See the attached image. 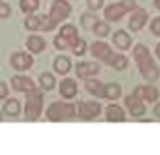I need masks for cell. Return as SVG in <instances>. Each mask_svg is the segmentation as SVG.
Returning a JSON list of instances; mask_svg holds the SVG:
<instances>
[{"mask_svg": "<svg viewBox=\"0 0 160 155\" xmlns=\"http://www.w3.org/2000/svg\"><path fill=\"white\" fill-rule=\"evenodd\" d=\"M43 109V91L42 90H33L28 93L26 98V105H24V114H26V121H36L42 114Z\"/></svg>", "mask_w": 160, "mask_h": 155, "instance_id": "4", "label": "cell"}, {"mask_svg": "<svg viewBox=\"0 0 160 155\" xmlns=\"http://www.w3.org/2000/svg\"><path fill=\"white\" fill-rule=\"evenodd\" d=\"M119 96H121V85H117V83H108V85H103V98L117 100Z\"/></svg>", "mask_w": 160, "mask_h": 155, "instance_id": "21", "label": "cell"}, {"mask_svg": "<svg viewBox=\"0 0 160 155\" xmlns=\"http://www.w3.org/2000/svg\"><path fill=\"white\" fill-rule=\"evenodd\" d=\"M76 116V107L67 102H52L47 109V117L53 122L59 121H69Z\"/></svg>", "mask_w": 160, "mask_h": 155, "instance_id": "3", "label": "cell"}, {"mask_svg": "<svg viewBox=\"0 0 160 155\" xmlns=\"http://www.w3.org/2000/svg\"><path fill=\"white\" fill-rule=\"evenodd\" d=\"M86 3H88V9L90 10H100L102 7H103V0H86Z\"/></svg>", "mask_w": 160, "mask_h": 155, "instance_id": "31", "label": "cell"}, {"mask_svg": "<svg viewBox=\"0 0 160 155\" xmlns=\"http://www.w3.org/2000/svg\"><path fill=\"white\" fill-rule=\"evenodd\" d=\"M105 119L108 122H122L126 119V114H124V109L117 103H110V105L105 109Z\"/></svg>", "mask_w": 160, "mask_h": 155, "instance_id": "17", "label": "cell"}, {"mask_svg": "<svg viewBox=\"0 0 160 155\" xmlns=\"http://www.w3.org/2000/svg\"><path fill=\"white\" fill-rule=\"evenodd\" d=\"M112 41H114V45L119 48V50H122V52L128 50V48L132 45V38H131V34H129L128 31H124V29L115 31L114 36H112Z\"/></svg>", "mask_w": 160, "mask_h": 155, "instance_id": "15", "label": "cell"}, {"mask_svg": "<svg viewBox=\"0 0 160 155\" xmlns=\"http://www.w3.org/2000/svg\"><path fill=\"white\" fill-rule=\"evenodd\" d=\"M155 55L160 59V43H157V47H155Z\"/></svg>", "mask_w": 160, "mask_h": 155, "instance_id": "35", "label": "cell"}, {"mask_svg": "<svg viewBox=\"0 0 160 155\" xmlns=\"http://www.w3.org/2000/svg\"><path fill=\"white\" fill-rule=\"evenodd\" d=\"M26 48H28L31 54H42L47 48V41L43 40L40 34H29L28 40H26Z\"/></svg>", "mask_w": 160, "mask_h": 155, "instance_id": "18", "label": "cell"}, {"mask_svg": "<svg viewBox=\"0 0 160 155\" xmlns=\"http://www.w3.org/2000/svg\"><path fill=\"white\" fill-rule=\"evenodd\" d=\"M35 64V59L31 54H26V52H14L11 55V65L16 71H26L31 65Z\"/></svg>", "mask_w": 160, "mask_h": 155, "instance_id": "10", "label": "cell"}, {"mask_svg": "<svg viewBox=\"0 0 160 155\" xmlns=\"http://www.w3.org/2000/svg\"><path fill=\"white\" fill-rule=\"evenodd\" d=\"M150 29L155 36H160V17H155V19L150 23Z\"/></svg>", "mask_w": 160, "mask_h": 155, "instance_id": "32", "label": "cell"}, {"mask_svg": "<svg viewBox=\"0 0 160 155\" xmlns=\"http://www.w3.org/2000/svg\"><path fill=\"white\" fill-rule=\"evenodd\" d=\"M59 90L64 98H74L78 95V83L72 78H66L59 83Z\"/></svg>", "mask_w": 160, "mask_h": 155, "instance_id": "16", "label": "cell"}, {"mask_svg": "<svg viewBox=\"0 0 160 155\" xmlns=\"http://www.w3.org/2000/svg\"><path fill=\"white\" fill-rule=\"evenodd\" d=\"M84 88H86L88 91L91 93V95L103 98V83L98 81V79H93V78L84 79Z\"/></svg>", "mask_w": 160, "mask_h": 155, "instance_id": "20", "label": "cell"}, {"mask_svg": "<svg viewBox=\"0 0 160 155\" xmlns=\"http://www.w3.org/2000/svg\"><path fill=\"white\" fill-rule=\"evenodd\" d=\"M7 95H9V86H7V83L0 81V100H4Z\"/></svg>", "mask_w": 160, "mask_h": 155, "instance_id": "33", "label": "cell"}, {"mask_svg": "<svg viewBox=\"0 0 160 155\" xmlns=\"http://www.w3.org/2000/svg\"><path fill=\"white\" fill-rule=\"evenodd\" d=\"M2 117H4V114H2V112H0V121H2Z\"/></svg>", "mask_w": 160, "mask_h": 155, "instance_id": "37", "label": "cell"}, {"mask_svg": "<svg viewBox=\"0 0 160 155\" xmlns=\"http://www.w3.org/2000/svg\"><path fill=\"white\" fill-rule=\"evenodd\" d=\"M40 81V86H42V90H45V91H50V90H53V86H55V76L52 74V72H42L38 78Z\"/></svg>", "mask_w": 160, "mask_h": 155, "instance_id": "23", "label": "cell"}, {"mask_svg": "<svg viewBox=\"0 0 160 155\" xmlns=\"http://www.w3.org/2000/svg\"><path fill=\"white\" fill-rule=\"evenodd\" d=\"M98 72H100V62L97 60H88V62L81 60L76 64V74L81 79H88L91 76H97Z\"/></svg>", "mask_w": 160, "mask_h": 155, "instance_id": "9", "label": "cell"}, {"mask_svg": "<svg viewBox=\"0 0 160 155\" xmlns=\"http://www.w3.org/2000/svg\"><path fill=\"white\" fill-rule=\"evenodd\" d=\"M11 12H12V9H11L9 3L0 2V19H7V17H11Z\"/></svg>", "mask_w": 160, "mask_h": 155, "instance_id": "30", "label": "cell"}, {"mask_svg": "<svg viewBox=\"0 0 160 155\" xmlns=\"http://www.w3.org/2000/svg\"><path fill=\"white\" fill-rule=\"evenodd\" d=\"M71 50H72L74 55H78V57H81V55L86 52V41L83 40V38H78L76 41H74V45L71 47Z\"/></svg>", "mask_w": 160, "mask_h": 155, "instance_id": "29", "label": "cell"}, {"mask_svg": "<svg viewBox=\"0 0 160 155\" xmlns=\"http://www.w3.org/2000/svg\"><path fill=\"white\" fill-rule=\"evenodd\" d=\"M4 114L11 117H16L21 114V103H19L18 98H9L7 102L4 103Z\"/></svg>", "mask_w": 160, "mask_h": 155, "instance_id": "22", "label": "cell"}, {"mask_svg": "<svg viewBox=\"0 0 160 155\" xmlns=\"http://www.w3.org/2000/svg\"><path fill=\"white\" fill-rule=\"evenodd\" d=\"M76 114L84 121H91L102 114V105L98 102H79L76 107Z\"/></svg>", "mask_w": 160, "mask_h": 155, "instance_id": "7", "label": "cell"}, {"mask_svg": "<svg viewBox=\"0 0 160 155\" xmlns=\"http://www.w3.org/2000/svg\"><path fill=\"white\" fill-rule=\"evenodd\" d=\"M71 10V3L67 0H53L52 5H50V12L48 16H42V23H40V31H53L60 23L69 17Z\"/></svg>", "mask_w": 160, "mask_h": 155, "instance_id": "1", "label": "cell"}, {"mask_svg": "<svg viewBox=\"0 0 160 155\" xmlns=\"http://www.w3.org/2000/svg\"><path fill=\"white\" fill-rule=\"evenodd\" d=\"M128 14V9L124 7L122 2H115V3H110V5L105 7L103 10V17L107 23H119L122 17Z\"/></svg>", "mask_w": 160, "mask_h": 155, "instance_id": "8", "label": "cell"}, {"mask_svg": "<svg viewBox=\"0 0 160 155\" xmlns=\"http://www.w3.org/2000/svg\"><path fill=\"white\" fill-rule=\"evenodd\" d=\"M90 52L95 59H98L100 62H103V64H107V65L112 64L114 55H115L114 52H112V48L108 47L107 43H103V41H93V43L90 45Z\"/></svg>", "mask_w": 160, "mask_h": 155, "instance_id": "6", "label": "cell"}, {"mask_svg": "<svg viewBox=\"0 0 160 155\" xmlns=\"http://www.w3.org/2000/svg\"><path fill=\"white\" fill-rule=\"evenodd\" d=\"M0 2H2V0H0Z\"/></svg>", "mask_w": 160, "mask_h": 155, "instance_id": "38", "label": "cell"}, {"mask_svg": "<svg viewBox=\"0 0 160 155\" xmlns=\"http://www.w3.org/2000/svg\"><path fill=\"white\" fill-rule=\"evenodd\" d=\"M78 38H79L78 28L74 24H64L59 29V34L53 38V45H55L57 50H66V48L72 47Z\"/></svg>", "mask_w": 160, "mask_h": 155, "instance_id": "5", "label": "cell"}, {"mask_svg": "<svg viewBox=\"0 0 160 155\" xmlns=\"http://www.w3.org/2000/svg\"><path fill=\"white\" fill-rule=\"evenodd\" d=\"M11 85L16 91H22V93H29L33 90H36V85L29 76H14L11 79Z\"/></svg>", "mask_w": 160, "mask_h": 155, "instance_id": "11", "label": "cell"}, {"mask_svg": "<svg viewBox=\"0 0 160 155\" xmlns=\"http://www.w3.org/2000/svg\"><path fill=\"white\" fill-rule=\"evenodd\" d=\"M19 7L26 14H35L40 7V0H19Z\"/></svg>", "mask_w": 160, "mask_h": 155, "instance_id": "24", "label": "cell"}, {"mask_svg": "<svg viewBox=\"0 0 160 155\" xmlns=\"http://www.w3.org/2000/svg\"><path fill=\"white\" fill-rule=\"evenodd\" d=\"M153 3H155V7L160 10V0H153Z\"/></svg>", "mask_w": 160, "mask_h": 155, "instance_id": "36", "label": "cell"}, {"mask_svg": "<svg viewBox=\"0 0 160 155\" xmlns=\"http://www.w3.org/2000/svg\"><path fill=\"white\" fill-rule=\"evenodd\" d=\"M132 95L141 102H155L158 98V90L155 86H136Z\"/></svg>", "mask_w": 160, "mask_h": 155, "instance_id": "12", "label": "cell"}, {"mask_svg": "<svg viewBox=\"0 0 160 155\" xmlns=\"http://www.w3.org/2000/svg\"><path fill=\"white\" fill-rule=\"evenodd\" d=\"M40 23H42V17L35 16V14H29L24 19V28L28 31H40Z\"/></svg>", "mask_w": 160, "mask_h": 155, "instance_id": "26", "label": "cell"}, {"mask_svg": "<svg viewBox=\"0 0 160 155\" xmlns=\"http://www.w3.org/2000/svg\"><path fill=\"white\" fill-rule=\"evenodd\" d=\"M132 59L136 60V65H138L141 76L146 79V81H155L158 78L160 71H158V65L155 64L150 50L146 48V45L139 43L132 48Z\"/></svg>", "mask_w": 160, "mask_h": 155, "instance_id": "2", "label": "cell"}, {"mask_svg": "<svg viewBox=\"0 0 160 155\" xmlns=\"http://www.w3.org/2000/svg\"><path fill=\"white\" fill-rule=\"evenodd\" d=\"M79 19H81V26H83L84 29H91V28L95 26V23L98 21V17L91 12H83Z\"/></svg>", "mask_w": 160, "mask_h": 155, "instance_id": "28", "label": "cell"}, {"mask_svg": "<svg viewBox=\"0 0 160 155\" xmlns=\"http://www.w3.org/2000/svg\"><path fill=\"white\" fill-rule=\"evenodd\" d=\"M124 103H126V107H128L129 114L134 116V117H139V116H143V114L146 112L145 103H143L139 98H136L134 95H128V96H126V100H124Z\"/></svg>", "mask_w": 160, "mask_h": 155, "instance_id": "14", "label": "cell"}, {"mask_svg": "<svg viewBox=\"0 0 160 155\" xmlns=\"http://www.w3.org/2000/svg\"><path fill=\"white\" fill-rule=\"evenodd\" d=\"M146 21H148V14L141 9H136L128 21V28L131 31H141L143 26L146 24Z\"/></svg>", "mask_w": 160, "mask_h": 155, "instance_id": "13", "label": "cell"}, {"mask_svg": "<svg viewBox=\"0 0 160 155\" xmlns=\"http://www.w3.org/2000/svg\"><path fill=\"white\" fill-rule=\"evenodd\" d=\"M153 114H155V117H158V119H160V102L155 105V109H153Z\"/></svg>", "mask_w": 160, "mask_h": 155, "instance_id": "34", "label": "cell"}, {"mask_svg": "<svg viewBox=\"0 0 160 155\" xmlns=\"http://www.w3.org/2000/svg\"><path fill=\"white\" fill-rule=\"evenodd\" d=\"M91 31H93L97 36L105 38L108 34V31H110V26H108L107 21H97V23H95V26L91 28Z\"/></svg>", "mask_w": 160, "mask_h": 155, "instance_id": "27", "label": "cell"}, {"mask_svg": "<svg viewBox=\"0 0 160 155\" xmlns=\"http://www.w3.org/2000/svg\"><path fill=\"white\" fill-rule=\"evenodd\" d=\"M71 67H72V64H71L69 57H66V55H57L55 60H53V71L59 72L60 76H66L71 71Z\"/></svg>", "mask_w": 160, "mask_h": 155, "instance_id": "19", "label": "cell"}, {"mask_svg": "<svg viewBox=\"0 0 160 155\" xmlns=\"http://www.w3.org/2000/svg\"><path fill=\"white\" fill-rule=\"evenodd\" d=\"M128 65H129V59L126 57V55L115 54L114 55V60H112V64H110V67L117 69V71H124V69H128Z\"/></svg>", "mask_w": 160, "mask_h": 155, "instance_id": "25", "label": "cell"}]
</instances>
